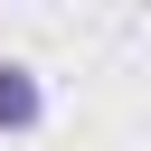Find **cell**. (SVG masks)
<instances>
[{"label":"cell","instance_id":"obj_1","mask_svg":"<svg viewBox=\"0 0 151 151\" xmlns=\"http://www.w3.org/2000/svg\"><path fill=\"white\" fill-rule=\"evenodd\" d=\"M38 123H47V85H38V66L0 57V132H38Z\"/></svg>","mask_w":151,"mask_h":151}]
</instances>
